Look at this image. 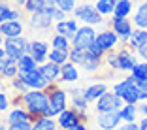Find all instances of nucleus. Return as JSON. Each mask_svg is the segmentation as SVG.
Listing matches in <instances>:
<instances>
[{"instance_id":"nucleus-1","label":"nucleus","mask_w":147,"mask_h":130,"mask_svg":"<svg viewBox=\"0 0 147 130\" xmlns=\"http://www.w3.org/2000/svg\"><path fill=\"white\" fill-rule=\"evenodd\" d=\"M21 106H25L30 113V121H38L42 117H51V108H49V94L47 91H36L30 89L28 92L21 94Z\"/></svg>"},{"instance_id":"nucleus-2","label":"nucleus","mask_w":147,"mask_h":130,"mask_svg":"<svg viewBox=\"0 0 147 130\" xmlns=\"http://www.w3.org/2000/svg\"><path fill=\"white\" fill-rule=\"evenodd\" d=\"M45 91L49 94V108H51V117H59L66 108H68V92L59 87L57 83L45 87Z\"/></svg>"},{"instance_id":"nucleus-3","label":"nucleus","mask_w":147,"mask_h":130,"mask_svg":"<svg viewBox=\"0 0 147 130\" xmlns=\"http://www.w3.org/2000/svg\"><path fill=\"white\" fill-rule=\"evenodd\" d=\"M74 17L78 19V21H81L83 25H92V26L104 23V15L91 4L76 6V9H74Z\"/></svg>"},{"instance_id":"nucleus-4","label":"nucleus","mask_w":147,"mask_h":130,"mask_svg":"<svg viewBox=\"0 0 147 130\" xmlns=\"http://www.w3.org/2000/svg\"><path fill=\"white\" fill-rule=\"evenodd\" d=\"M57 8L53 6H45V8L38 9V11L30 13V28L32 30H49L53 26V13Z\"/></svg>"},{"instance_id":"nucleus-5","label":"nucleus","mask_w":147,"mask_h":130,"mask_svg":"<svg viewBox=\"0 0 147 130\" xmlns=\"http://www.w3.org/2000/svg\"><path fill=\"white\" fill-rule=\"evenodd\" d=\"M89 121V115H87V111H81V109H76V108H66L64 111L57 117V123H59V126H61L62 130L66 128H72V126L79 125V123H87Z\"/></svg>"},{"instance_id":"nucleus-6","label":"nucleus","mask_w":147,"mask_h":130,"mask_svg":"<svg viewBox=\"0 0 147 130\" xmlns=\"http://www.w3.org/2000/svg\"><path fill=\"white\" fill-rule=\"evenodd\" d=\"M138 59V51L132 49L128 43H123L121 47H117V62L121 72H132V68L140 62Z\"/></svg>"},{"instance_id":"nucleus-7","label":"nucleus","mask_w":147,"mask_h":130,"mask_svg":"<svg viewBox=\"0 0 147 130\" xmlns=\"http://www.w3.org/2000/svg\"><path fill=\"white\" fill-rule=\"evenodd\" d=\"M2 47L6 51V57H11V59L19 61L23 55L28 53L30 42L26 38H21V36H17V38H4V45Z\"/></svg>"},{"instance_id":"nucleus-8","label":"nucleus","mask_w":147,"mask_h":130,"mask_svg":"<svg viewBox=\"0 0 147 130\" xmlns=\"http://www.w3.org/2000/svg\"><path fill=\"white\" fill-rule=\"evenodd\" d=\"M125 106V100L121 96H117L113 91H108L100 96L98 100L94 102V108L96 113H102V111H115V109H121Z\"/></svg>"},{"instance_id":"nucleus-9","label":"nucleus","mask_w":147,"mask_h":130,"mask_svg":"<svg viewBox=\"0 0 147 130\" xmlns=\"http://www.w3.org/2000/svg\"><path fill=\"white\" fill-rule=\"evenodd\" d=\"M96 30L92 25H83L78 28L76 36L72 38V47H79V49H89L92 42L96 40Z\"/></svg>"},{"instance_id":"nucleus-10","label":"nucleus","mask_w":147,"mask_h":130,"mask_svg":"<svg viewBox=\"0 0 147 130\" xmlns=\"http://www.w3.org/2000/svg\"><path fill=\"white\" fill-rule=\"evenodd\" d=\"M132 25H134V23L130 21L128 17H111L109 19V28H111L125 43H128L130 36L134 32V26Z\"/></svg>"},{"instance_id":"nucleus-11","label":"nucleus","mask_w":147,"mask_h":130,"mask_svg":"<svg viewBox=\"0 0 147 130\" xmlns=\"http://www.w3.org/2000/svg\"><path fill=\"white\" fill-rule=\"evenodd\" d=\"M96 42L100 43V47L104 49L106 53H108V51H113V49H117V47H121L123 43H125L121 38H119V36L115 34V32L111 30V28H109V26H106L102 32H98Z\"/></svg>"},{"instance_id":"nucleus-12","label":"nucleus","mask_w":147,"mask_h":130,"mask_svg":"<svg viewBox=\"0 0 147 130\" xmlns=\"http://www.w3.org/2000/svg\"><path fill=\"white\" fill-rule=\"evenodd\" d=\"M96 123H98V126L102 130H115L123 123L121 111L119 109H115V111H102V113H98Z\"/></svg>"},{"instance_id":"nucleus-13","label":"nucleus","mask_w":147,"mask_h":130,"mask_svg":"<svg viewBox=\"0 0 147 130\" xmlns=\"http://www.w3.org/2000/svg\"><path fill=\"white\" fill-rule=\"evenodd\" d=\"M40 72H42V75L45 77V81L51 85V83H59L62 77V64H57V62H43V64H40Z\"/></svg>"},{"instance_id":"nucleus-14","label":"nucleus","mask_w":147,"mask_h":130,"mask_svg":"<svg viewBox=\"0 0 147 130\" xmlns=\"http://www.w3.org/2000/svg\"><path fill=\"white\" fill-rule=\"evenodd\" d=\"M25 9H21L19 6L11 4L8 0H0V23L11 21V19H23Z\"/></svg>"},{"instance_id":"nucleus-15","label":"nucleus","mask_w":147,"mask_h":130,"mask_svg":"<svg viewBox=\"0 0 147 130\" xmlns=\"http://www.w3.org/2000/svg\"><path fill=\"white\" fill-rule=\"evenodd\" d=\"M23 19H11V21L0 23V34L4 38H17V36H23Z\"/></svg>"},{"instance_id":"nucleus-16","label":"nucleus","mask_w":147,"mask_h":130,"mask_svg":"<svg viewBox=\"0 0 147 130\" xmlns=\"http://www.w3.org/2000/svg\"><path fill=\"white\" fill-rule=\"evenodd\" d=\"M23 79H25V83L28 85V89H36V91H43L45 87L49 85L47 81H45V77L42 75V72L38 70H32V72H26V74H19Z\"/></svg>"},{"instance_id":"nucleus-17","label":"nucleus","mask_w":147,"mask_h":130,"mask_svg":"<svg viewBox=\"0 0 147 130\" xmlns=\"http://www.w3.org/2000/svg\"><path fill=\"white\" fill-rule=\"evenodd\" d=\"M28 53L34 57L38 64H43L47 61V53H49V43L43 42V40H34L30 42V47H28Z\"/></svg>"},{"instance_id":"nucleus-18","label":"nucleus","mask_w":147,"mask_h":130,"mask_svg":"<svg viewBox=\"0 0 147 130\" xmlns=\"http://www.w3.org/2000/svg\"><path fill=\"white\" fill-rule=\"evenodd\" d=\"M79 25H78V19H66V21H59L55 23V32L57 34H62L66 36V38H70V42H72V38L76 36V32H78Z\"/></svg>"},{"instance_id":"nucleus-19","label":"nucleus","mask_w":147,"mask_h":130,"mask_svg":"<svg viewBox=\"0 0 147 130\" xmlns=\"http://www.w3.org/2000/svg\"><path fill=\"white\" fill-rule=\"evenodd\" d=\"M68 96H70V104H72V108L87 111L89 102H87V98H85V89H81V87H74V89L68 91Z\"/></svg>"},{"instance_id":"nucleus-20","label":"nucleus","mask_w":147,"mask_h":130,"mask_svg":"<svg viewBox=\"0 0 147 130\" xmlns=\"http://www.w3.org/2000/svg\"><path fill=\"white\" fill-rule=\"evenodd\" d=\"M108 91H109V89H108V85H106V83H102V81L92 83V85H89L85 89V98H87V102L91 104V102H96L100 96L104 94V92H108Z\"/></svg>"},{"instance_id":"nucleus-21","label":"nucleus","mask_w":147,"mask_h":130,"mask_svg":"<svg viewBox=\"0 0 147 130\" xmlns=\"http://www.w3.org/2000/svg\"><path fill=\"white\" fill-rule=\"evenodd\" d=\"M6 121H8V125L19 123V121H30V113H28V109H26L25 106H13V108L9 109Z\"/></svg>"},{"instance_id":"nucleus-22","label":"nucleus","mask_w":147,"mask_h":130,"mask_svg":"<svg viewBox=\"0 0 147 130\" xmlns=\"http://www.w3.org/2000/svg\"><path fill=\"white\" fill-rule=\"evenodd\" d=\"M132 23H134L138 28H145L147 30V0H142L138 4V9L134 11Z\"/></svg>"},{"instance_id":"nucleus-23","label":"nucleus","mask_w":147,"mask_h":130,"mask_svg":"<svg viewBox=\"0 0 147 130\" xmlns=\"http://www.w3.org/2000/svg\"><path fill=\"white\" fill-rule=\"evenodd\" d=\"M79 79V72H78V64H74L72 61L64 62L62 64V77L61 81H66V83H74Z\"/></svg>"},{"instance_id":"nucleus-24","label":"nucleus","mask_w":147,"mask_h":130,"mask_svg":"<svg viewBox=\"0 0 147 130\" xmlns=\"http://www.w3.org/2000/svg\"><path fill=\"white\" fill-rule=\"evenodd\" d=\"M17 64H19V74H26V72H32V70H38L40 68L38 61H36L30 53L23 55L21 59L17 61Z\"/></svg>"},{"instance_id":"nucleus-25","label":"nucleus","mask_w":147,"mask_h":130,"mask_svg":"<svg viewBox=\"0 0 147 130\" xmlns=\"http://www.w3.org/2000/svg\"><path fill=\"white\" fill-rule=\"evenodd\" d=\"M145 43H147V30L145 28H134V32H132V36H130V40H128V45L138 51Z\"/></svg>"},{"instance_id":"nucleus-26","label":"nucleus","mask_w":147,"mask_h":130,"mask_svg":"<svg viewBox=\"0 0 147 130\" xmlns=\"http://www.w3.org/2000/svg\"><path fill=\"white\" fill-rule=\"evenodd\" d=\"M132 9H134V2H132V0H121V2H115V9H113L111 17H130Z\"/></svg>"},{"instance_id":"nucleus-27","label":"nucleus","mask_w":147,"mask_h":130,"mask_svg":"<svg viewBox=\"0 0 147 130\" xmlns=\"http://www.w3.org/2000/svg\"><path fill=\"white\" fill-rule=\"evenodd\" d=\"M4 62H6V66H4V74H2V77L11 81L13 77L19 75V64H17L15 59H11V57H4Z\"/></svg>"},{"instance_id":"nucleus-28","label":"nucleus","mask_w":147,"mask_h":130,"mask_svg":"<svg viewBox=\"0 0 147 130\" xmlns=\"http://www.w3.org/2000/svg\"><path fill=\"white\" fill-rule=\"evenodd\" d=\"M59 123L55 117H42L32 123V130H59Z\"/></svg>"},{"instance_id":"nucleus-29","label":"nucleus","mask_w":147,"mask_h":130,"mask_svg":"<svg viewBox=\"0 0 147 130\" xmlns=\"http://www.w3.org/2000/svg\"><path fill=\"white\" fill-rule=\"evenodd\" d=\"M121 119L123 123H136V115H138V104H125L121 109Z\"/></svg>"},{"instance_id":"nucleus-30","label":"nucleus","mask_w":147,"mask_h":130,"mask_svg":"<svg viewBox=\"0 0 147 130\" xmlns=\"http://www.w3.org/2000/svg\"><path fill=\"white\" fill-rule=\"evenodd\" d=\"M47 61L57 62V64H64V62L70 61V51H64V49H55V47H53L51 51L47 53Z\"/></svg>"},{"instance_id":"nucleus-31","label":"nucleus","mask_w":147,"mask_h":130,"mask_svg":"<svg viewBox=\"0 0 147 130\" xmlns=\"http://www.w3.org/2000/svg\"><path fill=\"white\" fill-rule=\"evenodd\" d=\"M51 47L70 51V49H72V42H70V38H66V36L57 34V32H55V36H51Z\"/></svg>"},{"instance_id":"nucleus-32","label":"nucleus","mask_w":147,"mask_h":130,"mask_svg":"<svg viewBox=\"0 0 147 130\" xmlns=\"http://www.w3.org/2000/svg\"><path fill=\"white\" fill-rule=\"evenodd\" d=\"M94 8L98 9L102 15H113V9H115V0H96Z\"/></svg>"},{"instance_id":"nucleus-33","label":"nucleus","mask_w":147,"mask_h":130,"mask_svg":"<svg viewBox=\"0 0 147 130\" xmlns=\"http://www.w3.org/2000/svg\"><path fill=\"white\" fill-rule=\"evenodd\" d=\"M130 74L134 75L136 81H145V79H147V61H140L138 64L132 68Z\"/></svg>"},{"instance_id":"nucleus-34","label":"nucleus","mask_w":147,"mask_h":130,"mask_svg":"<svg viewBox=\"0 0 147 130\" xmlns=\"http://www.w3.org/2000/svg\"><path fill=\"white\" fill-rule=\"evenodd\" d=\"M11 89L17 92V94H25V92L30 91V89H28V85L25 83V79H23L21 75H17V77L11 79Z\"/></svg>"},{"instance_id":"nucleus-35","label":"nucleus","mask_w":147,"mask_h":130,"mask_svg":"<svg viewBox=\"0 0 147 130\" xmlns=\"http://www.w3.org/2000/svg\"><path fill=\"white\" fill-rule=\"evenodd\" d=\"M45 4H47V0H26V4H25V11L26 13H34L38 11V9L45 8Z\"/></svg>"},{"instance_id":"nucleus-36","label":"nucleus","mask_w":147,"mask_h":130,"mask_svg":"<svg viewBox=\"0 0 147 130\" xmlns=\"http://www.w3.org/2000/svg\"><path fill=\"white\" fill-rule=\"evenodd\" d=\"M87 51L91 53V55L98 57V59H104V55H106V51H104V49H102V47H100V43L96 42V40H94V42L91 43V45H89V49H87Z\"/></svg>"},{"instance_id":"nucleus-37","label":"nucleus","mask_w":147,"mask_h":130,"mask_svg":"<svg viewBox=\"0 0 147 130\" xmlns=\"http://www.w3.org/2000/svg\"><path fill=\"white\" fill-rule=\"evenodd\" d=\"M57 8H61L66 13H70L76 9V0H57Z\"/></svg>"},{"instance_id":"nucleus-38","label":"nucleus","mask_w":147,"mask_h":130,"mask_svg":"<svg viewBox=\"0 0 147 130\" xmlns=\"http://www.w3.org/2000/svg\"><path fill=\"white\" fill-rule=\"evenodd\" d=\"M8 130H32V121H19L8 125Z\"/></svg>"},{"instance_id":"nucleus-39","label":"nucleus","mask_w":147,"mask_h":130,"mask_svg":"<svg viewBox=\"0 0 147 130\" xmlns=\"http://www.w3.org/2000/svg\"><path fill=\"white\" fill-rule=\"evenodd\" d=\"M11 108V98L6 92H0V111H8Z\"/></svg>"},{"instance_id":"nucleus-40","label":"nucleus","mask_w":147,"mask_h":130,"mask_svg":"<svg viewBox=\"0 0 147 130\" xmlns=\"http://www.w3.org/2000/svg\"><path fill=\"white\" fill-rule=\"evenodd\" d=\"M138 87H140V100L147 102V79L145 81H138Z\"/></svg>"},{"instance_id":"nucleus-41","label":"nucleus","mask_w":147,"mask_h":130,"mask_svg":"<svg viewBox=\"0 0 147 130\" xmlns=\"http://www.w3.org/2000/svg\"><path fill=\"white\" fill-rule=\"evenodd\" d=\"M53 19H55V23H59V21H66V19H68V13H66L64 9L57 8V9H55V13H53Z\"/></svg>"},{"instance_id":"nucleus-42","label":"nucleus","mask_w":147,"mask_h":130,"mask_svg":"<svg viewBox=\"0 0 147 130\" xmlns=\"http://www.w3.org/2000/svg\"><path fill=\"white\" fill-rule=\"evenodd\" d=\"M115 130H142V128H140V123H125V125H119Z\"/></svg>"},{"instance_id":"nucleus-43","label":"nucleus","mask_w":147,"mask_h":130,"mask_svg":"<svg viewBox=\"0 0 147 130\" xmlns=\"http://www.w3.org/2000/svg\"><path fill=\"white\" fill-rule=\"evenodd\" d=\"M138 57H140V61H147V43L138 49Z\"/></svg>"},{"instance_id":"nucleus-44","label":"nucleus","mask_w":147,"mask_h":130,"mask_svg":"<svg viewBox=\"0 0 147 130\" xmlns=\"http://www.w3.org/2000/svg\"><path fill=\"white\" fill-rule=\"evenodd\" d=\"M66 130H89V128H87V123H79V125L72 126V128H66Z\"/></svg>"},{"instance_id":"nucleus-45","label":"nucleus","mask_w":147,"mask_h":130,"mask_svg":"<svg viewBox=\"0 0 147 130\" xmlns=\"http://www.w3.org/2000/svg\"><path fill=\"white\" fill-rule=\"evenodd\" d=\"M140 111L143 113V117H147V102H140Z\"/></svg>"},{"instance_id":"nucleus-46","label":"nucleus","mask_w":147,"mask_h":130,"mask_svg":"<svg viewBox=\"0 0 147 130\" xmlns=\"http://www.w3.org/2000/svg\"><path fill=\"white\" fill-rule=\"evenodd\" d=\"M8 2H11V4L19 6V8H25V4H26V0H8Z\"/></svg>"},{"instance_id":"nucleus-47","label":"nucleus","mask_w":147,"mask_h":130,"mask_svg":"<svg viewBox=\"0 0 147 130\" xmlns=\"http://www.w3.org/2000/svg\"><path fill=\"white\" fill-rule=\"evenodd\" d=\"M140 128H142V130H147V117H143L142 121H140Z\"/></svg>"},{"instance_id":"nucleus-48","label":"nucleus","mask_w":147,"mask_h":130,"mask_svg":"<svg viewBox=\"0 0 147 130\" xmlns=\"http://www.w3.org/2000/svg\"><path fill=\"white\" fill-rule=\"evenodd\" d=\"M6 57V51H4V47H0V59H4Z\"/></svg>"},{"instance_id":"nucleus-49","label":"nucleus","mask_w":147,"mask_h":130,"mask_svg":"<svg viewBox=\"0 0 147 130\" xmlns=\"http://www.w3.org/2000/svg\"><path fill=\"white\" fill-rule=\"evenodd\" d=\"M0 130H8V126H6L4 123H0Z\"/></svg>"},{"instance_id":"nucleus-50","label":"nucleus","mask_w":147,"mask_h":130,"mask_svg":"<svg viewBox=\"0 0 147 130\" xmlns=\"http://www.w3.org/2000/svg\"><path fill=\"white\" fill-rule=\"evenodd\" d=\"M2 45H4V36L0 34V47H2Z\"/></svg>"},{"instance_id":"nucleus-51","label":"nucleus","mask_w":147,"mask_h":130,"mask_svg":"<svg viewBox=\"0 0 147 130\" xmlns=\"http://www.w3.org/2000/svg\"><path fill=\"white\" fill-rule=\"evenodd\" d=\"M132 2H134V4H140V2H142V0H132Z\"/></svg>"},{"instance_id":"nucleus-52","label":"nucleus","mask_w":147,"mask_h":130,"mask_svg":"<svg viewBox=\"0 0 147 130\" xmlns=\"http://www.w3.org/2000/svg\"><path fill=\"white\" fill-rule=\"evenodd\" d=\"M2 79H4V77H2V74H0V81H2Z\"/></svg>"},{"instance_id":"nucleus-53","label":"nucleus","mask_w":147,"mask_h":130,"mask_svg":"<svg viewBox=\"0 0 147 130\" xmlns=\"http://www.w3.org/2000/svg\"><path fill=\"white\" fill-rule=\"evenodd\" d=\"M115 2H121V0H115Z\"/></svg>"},{"instance_id":"nucleus-54","label":"nucleus","mask_w":147,"mask_h":130,"mask_svg":"<svg viewBox=\"0 0 147 130\" xmlns=\"http://www.w3.org/2000/svg\"><path fill=\"white\" fill-rule=\"evenodd\" d=\"M59 130H62V128H59Z\"/></svg>"}]
</instances>
